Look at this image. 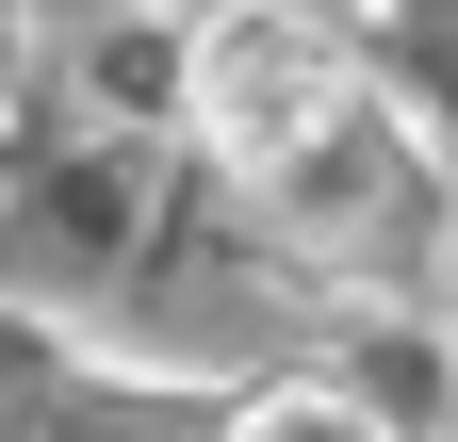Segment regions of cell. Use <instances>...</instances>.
<instances>
[{"instance_id": "cell-4", "label": "cell", "mask_w": 458, "mask_h": 442, "mask_svg": "<svg viewBox=\"0 0 458 442\" xmlns=\"http://www.w3.org/2000/svg\"><path fill=\"white\" fill-rule=\"evenodd\" d=\"M17 49H33V17H17V0H0V82H17Z\"/></svg>"}, {"instance_id": "cell-1", "label": "cell", "mask_w": 458, "mask_h": 442, "mask_svg": "<svg viewBox=\"0 0 458 442\" xmlns=\"http://www.w3.org/2000/svg\"><path fill=\"white\" fill-rule=\"evenodd\" d=\"M344 98H360V66H344V33L311 0H229V17H197V49H181V132L229 164V181H278Z\"/></svg>"}, {"instance_id": "cell-2", "label": "cell", "mask_w": 458, "mask_h": 442, "mask_svg": "<svg viewBox=\"0 0 458 442\" xmlns=\"http://www.w3.org/2000/svg\"><path fill=\"white\" fill-rule=\"evenodd\" d=\"M246 197H262V213H295L311 246H360V262H393V246H426V230H442V164H426V132L393 115L377 82L344 98V115L278 164V181H246Z\"/></svg>"}, {"instance_id": "cell-3", "label": "cell", "mask_w": 458, "mask_h": 442, "mask_svg": "<svg viewBox=\"0 0 458 442\" xmlns=\"http://www.w3.org/2000/svg\"><path fill=\"white\" fill-rule=\"evenodd\" d=\"M229 442H393V426L344 394V377H278V394H246V410H229Z\"/></svg>"}]
</instances>
